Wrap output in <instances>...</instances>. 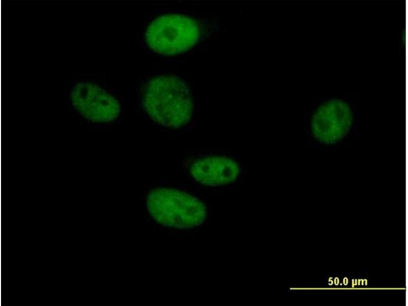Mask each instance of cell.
<instances>
[{"label": "cell", "instance_id": "cell-1", "mask_svg": "<svg viewBox=\"0 0 408 306\" xmlns=\"http://www.w3.org/2000/svg\"><path fill=\"white\" fill-rule=\"evenodd\" d=\"M142 105L154 121L171 129L187 125L193 112L189 88L174 75H162L151 79L145 87Z\"/></svg>", "mask_w": 408, "mask_h": 306}, {"label": "cell", "instance_id": "cell-2", "mask_svg": "<svg viewBox=\"0 0 408 306\" xmlns=\"http://www.w3.org/2000/svg\"><path fill=\"white\" fill-rule=\"evenodd\" d=\"M147 209L159 224L177 229H188L201 224L207 216L205 204L196 197L170 188H157L146 198Z\"/></svg>", "mask_w": 408, "mask_h": 306}, {"label": "cell", "instance_id": "cell-3", "mask_svg": "<svg viewBox=\"0 0 408 306\" xmlns=\"http://www.w3.org/2000/svg\"><path fill=\"white\" fill-rule=\"evenodd\" d=\"M200 37V28L193 18L168 14L155 18L148 26L145 38L148 46L164 55H174L194 46Z\"/></svg>", "mask_w": 408, "mask_h": 306}, {"label": "cell", "instance_id": "cell-4", "mask_svg": "<svg viewBox=\"0 0 408 306\" xmlns=\"http://www.w3.org/2000/svg\"><path fill=\"white\" fill-rule=\"evenodd\" d=\"M353 122V112L349 104L333 98L323 103L315 111L311 118V130L316 140L332 145L348 134Z\"/></svg>", "mask_w": 408, "mask_h": 306}, {"label": "cell", "instance_id": "cell-5", "mask_svg": "<svg viewBox=\"0 0 408 306\" xmlns=\"http://www.w3.org/2000/svg\"><path fill=\"white\" fill-rule=\"evenodd\" d=\"M72 105L86 119L97 123L112 122L119 116L121 107L113 95L90 82L76 84L71 92Z\"/></svg>", "mask_w": 408, "mask_h": 306}, {"label": "cell", "instance_id": "cell-6", "mask_svg": "<svg viewBox=\"0 0 408 306\" xmlns=\"http://www.w3.org/2000/svg\"><path fill=\"white\" fill-rule=\"evenodd\" d=\"M192 177L198 183L207 186L226 185L235 182L240 168L232 158L211 156L195 160L190 169Z\"/></svg>", "mask_w": 408, "mask_h": 306}]
</instances>
